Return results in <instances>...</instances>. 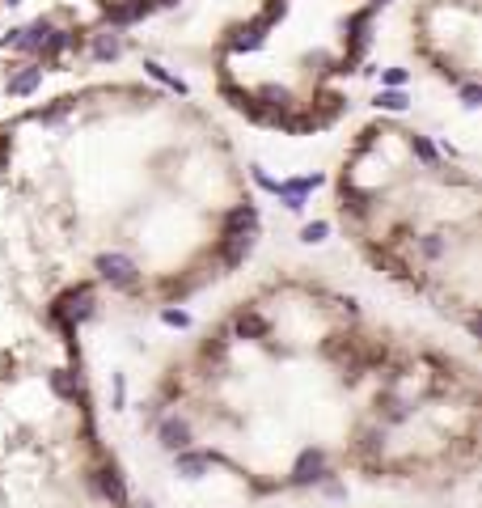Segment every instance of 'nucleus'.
Returning a JSON list of instances; mask_svg holds the SVG:
<instances>
[{"label":"nucleus","mask_w":482,"mask_h":508,"mask_svg":"<svg viewBox=\"0 0 482 508\" xmlns=\"http://www.w3.org/2000/svg\"><path fill=\"white\" fill-rule=\"evenodd\" d=\"M148 424L173 466L250 496L453 487L478 470L482 394L466 356L317 276H271L161 369Z\"/></svg>","instance_id":"f257e3e1"},{"label":"nucleus","mask_w":482,"mask_h":508,"mask_svg":"<svg viewBox=\"0 0 482 508\" xmlns=\"http://www.w3.org/2000/svg\"><path fill=\"white\" fill-rule=\"evenodd\" d=\"M123 280L0 119V508H132L81 322Z\"/></svg>","instance_id":"f03ea898"},{"label":"nucleus","mask_w":482,"mask_h":508,"mask_svg":"<svg viewBox=\"0 0 482 508\" xmlns=\"http://www.w3.org/2000/svg\"><path fill=\"white\" fill-rule=\"evenodd\" d=\"M335 208L381 276L474 330L478 169L470 161L402 119H372L343 149Z\"/></svg>","instance_id":"7ed1b4c3"},{"label":"nucleus","mask_w":482,"mask_h":508,"mask_svg":"<svg viewBox=\"0 0 482 508\" xmlns=\"http://www.w3.org/2000/svg\"><path fill=\"white\" fill-rule=\"evenodd\" d=\"M415 43L419 56L474 93L478 85V5L474 0H423L419 21H415Z\"/></svg>","instance_id":"20e7f679"}]
</instances>
